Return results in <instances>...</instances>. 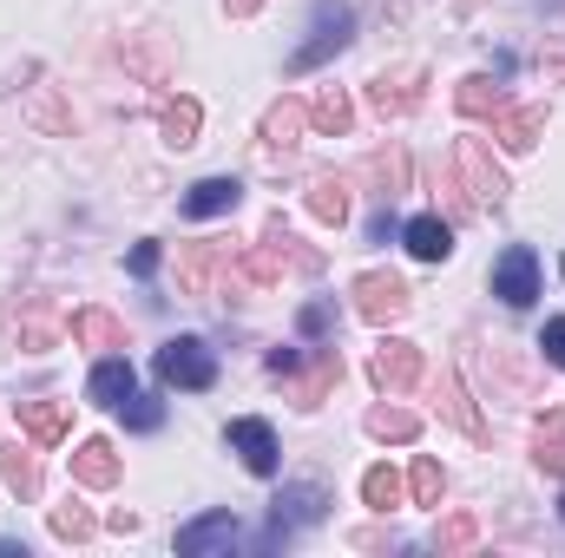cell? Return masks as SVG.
Segmentation results:
<instances>
[{"label":"cell","mask_w":565,"mask_h":558,"mask_svg":"<svg viewBox=\"0 0 565 558\" xmlns=\"http://www.w3.org/2000/svg\"><path fill=\"white\" fill-rule=\"evenodd\" d=\"M355 40V13L342 7V0H316V13H309V40L289 53V73L302 79V73H316L322 60H335L342 46Z\"/></svg>","instance_id":"cell-1"},{"label":"cell","mask_w":565,"mask_h":558,"mask_svg":"<svg viewBox=\"0 0 565 558\" xmlns=\"http://www.w3.org/2000/svg\"><path fill=\"white\" fill-rule=\"evenodd\" d=\"M151 368H158V382H164V388H191V395H204V388L217 382V355H211L198 335H171V342L158 348V362H151Z\"/></svg>","instance_id":"cell-2"},{"label":"cell","mask_w":565,"mask_h":558,"mask_svg":"<svg viewBox=\"0 0 565 558\" xmlns=\"http://www.w3.org/2000/svg\"><path fill=\"white\" fill-rule=\"evenodd\" d=\"M329 513V493L322 486H282L277 506H270V526H264V539H257V552H277L296 539V526H316Z\"/></svg>","instance_id":"cell-3"},{"label":"cell","mask_w":565,"mask_h":558,"mask_svg":"<svg viewBox=\"0 0 565 558\" xmlns=\"http://www.w3.org/2000/svg\"><path fill=\"white\" fill-rule=\"evenodd\" d=\"M282 382H289L296 408H322V395L342 382V355H335V348H302V355H296V368H289Z\"/></svg>","instance_id":"cell-4"},{"label":"cell","mask_w":565,"mask_h":558,"mask_svg":"<svg viewBox=\"0 0 565 558\" xmlns=\"http://www.w3.org/2000/svg\"><path fill=\"white\" fill-rule=\"evenodd\" d=\"M454 171L467 178V197H473V204H507V171L487 158V139L454 144Z\"/></svg>","instance_id":"cell-5"},{"label":"cell","mask_w":565,"mask_h":558,"mask_svg":"<svg viewBox=\"0 0 565 558\" xmlns=\"http://www.w3.org/2000/svg\"><path fill=\"white\" fill-rule=\"evenodd\" d=\"M493 296H500L507 309H533V296H540V257H533L526 244H513V250L493 264Z\"/></svg>","instance_id":"cell-6"},{"label":"cell","mask_w":565,"mask_h":558,"mask_svg":"<svg viewBox=\"0 0 565 558\" xmlns=\"http://www.w3.org/2000/svg\"><path fill=\"white\" fill-rule=\"evenodd\" d=\"M408 282L388 277V270H369V277H355V309H362V322H395V315H408Z\"/></svg>","instance_id":"cell-7"},{"label":"cell","mask_w":565,"mask_h":558,"mask_svg":"<svg viewBox=\"0 0 565 558\" xmlns=\"http://www.w3.org/2000/svg\"><path fill=\"white\" fill-rule=\"evenodd\" d=\"M231 453H237L257 480H270V473H277V427H270V420H257V415L231 420Z\"/></svg>","instance_id":"cell-8"},{"label":"cell","mask_w":565,"mask_h":558,"mask_svg":"<svg viewBox=\"0 0 565 558\" xmlns=\"http://www.w3.org/2000/svg\"><path fill=\"white\" fill-rule=\"evenodd\" d=\"M237 539H244V526H237V513H204V519H191V526H178V552H184V558L231 552Z\"/></svg>","instance_id":"cell-9"},{"label":"cell","mask_w":565,"mask_h":558,"mask_svg":"<svg viewBox=\"0 0 565 558\" xmlns=\"http://www.w3.org/2000/svg\"><path fill=\"white\" fill-rule=\"evenodd\" d=\"M369 368H375V382H382L388 395H408V388L422 382V348H415V342H382Z\"/></svg>","instance_id":"cell-10"},{"label":"cell","mask_w":565,"mask_h":558,"mask_svg":"<svg viewBox=\"0 0 565 558\" xmlns=\"http://www.w3.org/2000/svg\"><path fill=\"white\" fill-rule=\"evenodd\" d=\"M237 197H244L237 178H198L184 191V217H224V211H237Z\"/></svg>","instance_id":"cell-11"},{"label":"cell","mask_w":565,"mask_h":558,"mask_svg":"<svg viewBox=\"0 0 565 558\" xmlns=\"http://www.w3.org/2000/svg\"><path fill=\"white\" fill-rule=\"evenodd\" d=\"M99 408H126L132 395H139V375H132V362H119V355H106L99 368H93V388H86Z\"/></svg>","instance_id":"cell-12"},{"label":"cell","mask_w":565,"mask_h":558,"mask_svg":"<svg viewBox=\"0 0 565 558\" xmlns=\"http://www.w3.org/2000/svg\"><path fill=\"white\" fill-rule=\"evenodd\" d=\"M546 132V106H507L500 119H493V139L507 144V151H533Z\"/></svg>","instance_id":"cell-13"},{"label":"cell","mask_w":565,"mask_h":558,"mask_svg":"<svg viewBox=\"0 0 565 558\" xmlns=\"http://www.w3.org/2000/svg\"><path fill=\"white\" fill-rule=\"evenodd\" d=\"M73 480L79 486H113L119 480V453H113V440H79V453H73Z\"/></svg>","instance_id":"cell-14"},{"label":"cell","mask_w":565,"mask_h":558,"mask_svg":"<svg viewBox=\"0 0 565 558\" xmlns=\"http://www.w3.org/2000/svg\"><path fill=\"white\" fill-rule=\"evenodd\" d=\"M402 244H408V257H422V264H447V257H454V230H447L434 211L402 230Z\"/></svg>","instance_id":"cell-15"},{"label":"cell","mask_w":565,"mask_h":558,"mask_svg":"<svg viewBox=\"0 0 565 558\" xmlns=\"http://www.w3.org/2000/svg\"><path fill=\"white\" fill-rule=\"evenodd\" d=\"M13 415H20V433H33L40 447H53L66 433V401H20Z\"/></svg>","instance_id":"cell-16"},{"label":"cell","mask_w":565,"mask_h":558,"mask_svg":"<svg viewBox=\"0 0 565 558\" xmlns=\"http://www.w3.org/2000/svg\"><path fill=\"white\" fill-rule=\"evenodd\" d=\"M460 112H467V119H500V112H507V93H500L487 73H473V79H460Z\"/></svg>","instance_id":"cell-17"},{"label":"cell","mask_w":565,"mask_h":558,"mask_svg":"<svg viewBox=\"0 0 565 558\" xmlns=\"http://www.w3.org/2000/svg\"><path fill=\"white\" fill-rule=\"evenodd\" d=\"M73 342H86V348H126V329L106 309H79L73 315Z\"/></svg>","instance_id":"cell-18"},{"label":"cell","mask_w":565,"mask_h":558,"mask_svg":"<svg viewBox=\"0 0 565 558\" xmlns=\"http://www.w3.org/2000/svg\"><path fill=\"white\" fill-rule=\"evenodd\" d=\"M362 500H369L375 513H395V506L408 500V480H402L395 466H369V473H362Z\"/></svg>","instance_id":"cell-19"},{"label":"cell","mask_w":565,"mask_h":558,"mask_svg":"<svg viewBox=\"0 0 565 558\" xmlns=\"http://www.w3.org/2000/svg\"><path fill=\"white\" fill-rule=\"evenodd\" d=\"M349 119H355V112H349V99H342L335 86H322V93L309 99V126H316V132H329V139H342V132H349Z\"/></svg>","instance_id":"cell-20"},{"label":"cell","mask_w":565,"mask_h":558,"mask_svg":"<svg viewBox=\"0 0 565 558\" xmlns=\"http://www.w3.org/2000/svg\"><path fill=\"white\" fill-rule=\"evenodd\" d=\"M302 119H309V106H302V99H277V106L264 112V144H296Z\"/></svg>","instance_id":"cell-21"},{"label":"cell","mask_w":565,"mask_h":558,"mask_svg":"<svg viewBox=\"0 0 565 558\" xmlns=\"http://www.w3.org/2000/svg\"><path fill=\"white\" fill-rule=\"evenodd\" d=\"M198 126H204L198 99H171L164 106V144H198Z\"/></svg>","instance_id":"cell-22"},{"label":"cell","mask_w":565,"mask_h":558,"mask_svg":"<svg viewBox=\"0 0 565 558\" xmlns=\"http://www.w3.org/2000/svg\"><path fill=\"white\" fill-rule=\"evenodd\" d=\"M533 447H540V466H546V473H565V408H553V415L540 420Z\"/></svg>","instance_id":"cell-23"},{"label":"cell","mask_w":565,"mask_h":558,"mask_svg":"<svg viewBox=\"0 0 565 558\" xmlns=\"http://www.w3.org/2000/svg\"><path fill=\"white\" fill-rule=\"evenodd\" d=\"M309 217L342 224V217H349V184H342V178H322V184L309 191Z\"/></svg>","instance_id":"cell-24"},{"label":"cell","mask_w":565,"mask_h":558,"mask_svg":"<svg viewBox=\"0 0 565 558\" xmlns=\"http://www.w3.org/2000/svg\"><path fill=\"white\" fill-rule=\"evenodd\" d=\"M0 466H7V480H13L20 500H40V466H33L26 447H0Z\"/></svg>","instance_id":"cell-25"},{"label":"cell","mask_w":565,"mask_h":558,"mask_svg":"<svg viewBox=\"0 0 565 558\" xmlns=\"http://www.w3.org/2000/svg\"><path fill=\"white\" fill-rule=\"evenodd\" d=\"M369 433H375V440H415V433H422V415H408V408H375V415H369Z\"/></svg>","instance_id":"cell-26"},{"label":"cell","mask_w":565,"mask_h":558,"mask_svg":"<svg viewBox=\"0 0 565 558\" xmlns=\"http://www.w3.org/2000/svg\"><path fill=\"white\" fill-rule=\"evenodd\" d=\"M415 99H422V93H415L408 79H375V86H369V106H375L382 119H388V112H408Z\"/></svg>","instance_id":"cell-27"},{"label":"cell","mask_w":565,"mask_h":558,"mask_svg":"<svg viewBox=\"0 0 565 558\" xmlns=\"http://www.w3.org/2000/svg\"><path fill=\"white\" fill-rule=\"evenodd\" d=\"M53 539H66V546H79V539H93V513L86 506H53Z\"/></svg>","instance_id":"cell-28"},{"label":"cell","mask_w":565,"mask_h":558,"mask_svg":"<svg viewBox=\"0 0 565 558\" xmlns=\"http://www.w3.org/2000/svg\"><path fill=\"white\" fill-rule=\"evenodd\" d=\"M415 506H440V493H447V473H440V460H415Z\"/></svg>","instance_id":"cell-29"},{"label":"cell","mask_w":565,"mask_h":558,"mask_svg":"<svg viewBox=\"0 0 565 558\" xmlns=\"http://www.w3.org/2000/svg\"><path fill=\"white\" fill-rule=\"evenodd\" d=\"M473 539H480V526H473V519H467V513H454V519H447V526H440V533H434V546H440V552H467V546H473Z\"/></svg>","instance_id":"cell-30"},{"label":"cell","mask_w":565,"mask_h":558,"mask_svg":"<svg viewBox=\"0 0 565 558\" xmlns=\"http://www.w3.org/2000/svg\"><path fill=\"white\" fill-rule=\"evenodd\" d=\"M119 415H126V427H139V433H158V427H164V408H158L151 395H132Z\"/></svg>","instance_id":"cell-31"},{"label":"cell","mask_w":565,"mask_h":558,"mask_svg":"<svg viewBox=\"0 0 565 558\" xmlns=\"http://www.w3.org/2000/svg\"><path fill=\"white\" fill-rule=\"evenodd\" d=\"M296 329H302V335H329V329H335V302H302Z\"/></svg>","instance_id":"cell-32"},{"label":"cell","mask_w":565,"mask_h":558,"mask_svg":"<svg viewBox=\"0 0 565 558\" xmlns=\"http://www.w3.org/2000/svg\"><path fill=\"white\" fill-rule=\"evenodd\" d=\"M540 348H546V362H553V368H565V315H553V322H546Z\"/></svg>","instance_id":"cell-33"},{"label":"cell","mask_w":565,"mask_h":558,"mask_svg":"<svg viewBox=\"0 0 565 558\" xmlns=\"http://www.w3.org/2000/svg\"><path fill=\"white\" fill-rule=\"evenodd\" d=\"M447 415L460 420L467 433H480V420H473V408H467V395H460V382H454V375H447Z\"/></svg>","instance_id":"cell-34"},{"label":"cell","mask_w":565,"mask_h":558,"mask_svg":"<svg viewBox=\"0 0 565 558\" xmlns=\"http://www.w3.org/2000/svg\"><path fill=\"white\" fill-rule=\"evenodd\" d=\"M158 257H164L158 244H139V250H132V277H158Z\"/></svg>","instance_id":"cell-35"},{"label":"cell","mask_w":565,"mask_h":558,"mask_svg":"<svg viewBox=\"0 0 565 558\" xmlns=\"http://www.w3.org/2000/svg\"><path fill=\"white\" fill-rule=\"evenodd\" d=\"M369 237H375V244H388V237H402V224H395V217H388V211H382V217H375V224H369Z\"/></svg>","instance_id":"cell-36"},{"label":"cell","mask_w":565,"mask_h":558,"mask_svg":"<svg viewBox=\"0 0 565 558\" xmlns=\"http://www.w3.org/2000/svg\"><path fill=\"white\" fill-rule=\"evenodd\" d=\"M0 558H26V546L20 539H0Z\"/></svg>","instance_id":"cell-37"},{"label":"cell","mask_w":565,"mask_h":558,"mask_svg":"<svg viewBox=\"0 0 565 558\" xmlns=\"http://www.w3.org/2000/svg\"><path fill=\"white\" fill-rule=\"evenodd\" d=\"M250 7H257V0H231V13H250Z\"/></svg>","instance_id":"cell-38"},{"label":"cell","mask_w":565,"mask_h":558,"mask_svg":"<svg viewBox=\"0 0 565 558\" xmlns=\"http://www.w3.org/2000/svg\"><path fill=\"white\" fill-rule=\"evenodd\" d=\"M559 519H565V493H559Z\"/></svg>","instance_id":"cell-39"},{"label":"cell","mask_w":565,"mask_h":558,"mask_svg":"<svg viewBox=\"0 0 565 558\" xmlns=\"http://www.w3.org/2000/svg\"><path fill=\"white\" fill-rule=\"evenodd\" d=\"M559 270H565V264H559Z\"/></svg>","instance_id":"cell-40"}]
</instances>
